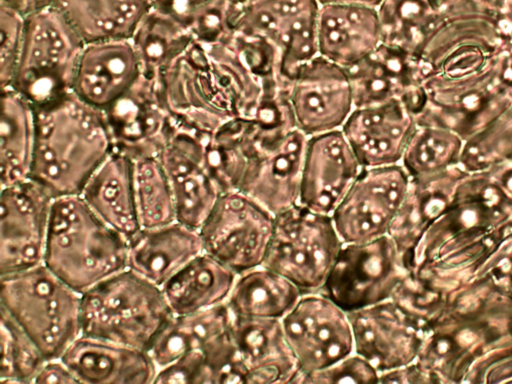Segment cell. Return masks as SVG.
<instances>
[{"label": "cell", "instance_id": "obj_1", "mask_svg": "<svg viewBox=\"0 0 512 384\" xmlns=\"http://www.w3.org/2000/svg\"><path fill=\"white\" fill-rule=\"evenodd\" d=\"M512 237V199L485 172L468 173L444 214L418 243L410 274L445 291L472 280Z\"/></svg>", "mask_w": 512, "mask_h": 384}, {"label": "cell", "instance_id": "obj_2", "mask_svg": "<svg viewBox=\"0 0 512 384\" xmlns=\"http://www.w3.org/2000/svg\"><path fill=\"white\" fill-rule=\"evenodd\" d=\"M31 176L54 198L80 195L115 148L104 111L73 91L36 109Z\"/></svg>", "mask_w": 512, "mask_h": 384}, {"label": "cell", "instance_id": "obj_3", "mask_svg": "<svg viewBox=\"0 0 512 384\" xmlns=\"http://www.w3.org/2000/svg\"><path fill=\"white\" fill-rule=\"evenodd\" d=\"M127 239L106 224L81 195L54 199L43 264L83 293L127 268Z\"/></svg>", "mask_w": 512, "mask_h": 384}, {"label": "cell", "instance_id": "obj_4", "mask_svg": "<svg viewBox=\"0 0 512 384\" xmlns=\"http://www.w3.org/2000/svg\"><path fill=\"white\" fill-rule=\"evenodd\" d=\"M172 316L162 289L129 268L81 294V335L147 352Z\"/></svg>", "mask_w": 512, "mask_h": 384}, {"label": "cell", "instance_id": "obj_5", "mask_svg": "<svg viewBox=\"0 0 512 384\" xmlns=\"http://www.w3.org/2000/svg\"><path fill=\"white\" fill-rule=\"evenodd\" d=\"M0 298L47 359L61 357L82 334L81 293L44 264L1 276Z\"/></svg>", "mask_w": 512, "mask_h": 384}, {"label": "cell", "instance_id": "obj_6", "mask_svg": "<svg viewBox=\"0 0 512 384\" xmlns=\"http://www.w3.org/2000/svg\"><path fill=\"white\" fill-rule=\"evenodd\" d=\"M423 87L426 106L415 121L449 128L465 141L512 104V48L499 49L483 68L465 76L432 74Z\"/></svg>", "mask_w": 512, "mask_h": 384}, {"label": "cell", "instance_id": "obj_7", "mask_svg": "<svg viewBox=\"0 0 512 384\" xmlns=\"http://www.w3.org/2000/svg\"><path fill=\"white\" fill-rule=\"evenodd\" d=\"M85 41L53 4L26 16L11 86L35 109L72 91Z\"/></svg>", "mask_w": 512, "mask_h": 384}, {"label": "cell", "instance_id": "obj_8", "mask_svg": "<svg viewBox=\"0 0 512 384\" xmlns=\"http://www.w3.org/2000/svg\"><path fill=\"white\" fill-rule=\"evenodd\" d=\"M342 246L331 215L296 204L275 215L262 265L287 278L302 294L321 292Z\"/></svg>", "mask_w": 512, "mask_h": 384}, {"label": "cell", "instance_id": "obj_9", "mask_svg": "<svg viewBox=\"0 0 512 384\" xmlns=\"http://www.w3.org/2000/svg\"><path fill=\"white\" fill-rule=\"evenodd\" d=\"M308 136L293 121L259 120V131L238 191L274 215L298 204Z\"/></svg>", "mask_w": 512, "mask_h": 384}, {"label": "cell", "instance_id": "obj_10", "mask_svg": "<svg viewBox=\"0 0 512 384\" xmlns=\"http://www.w3.org/2000/svg\"><path fill=\"white\" fill-rule=\"evenodd\" d=\"M318 0H250L231 2V28L266 40L277 52L282 77L318 53Z\"/></svg>", "mask_w": 512, "mask_h": 384}, {"label": "cell", "instance_id": "obj_11", "mask_svg": "<svg viewBox=\"0 0 512 384\" xmlns=\"http://www.w3.org/2000/svg\"><path fill=\"white\" fill-rule=\"evenodd\" d=\"M407 274L388 235L343 243L321 293L350 313L391 299Z\"/></svg>", "mask_w": 512, "mask_h": 384}, {"label": "cell", "instance_id": "obj_12", "mask_svg": "<svg viewBox=\"0 0 512 384\" xmlns=\"http://www.w3.org/2000/svg\"><path fill=\"white\" fill-rule=\"evenodd\" d=\"M212 134L169 115L158 154L173 192L177 220L197 230L223 193L206 163Z\"/></svg>", "mask_w": 512, "mask_h": 384}, {"label": "cell", "instance_id": "obj_13", "mask_svg": "<svg viewBox=\"0 0 512 384\" xmlns=\"http://www.w3.org/2000/svg\"><path fill=\"white\" fill-rule=\"evenodd\" d=\"M275 215L247 194L223 192L199 229L204 251L237 275L261 266Z\"/></svg>", "mask_w": 512, "mask_h": 384}, {"label": "cell", "instance_id": "obj_14", "mask_svg": "<svg viewBox=\"0 0 512 384\" xmlns=\"http://www.w3.org/2000/svg\"><path fill=\"white\" fill-rule=\"evenodd\" d=\"M409 184L401 164L363 168L331 214L342 242L362 243L388 235Z\"/></svg>", "mask_w": 512, "mask_h": 384}, {"label": "cell", "instance_id": "obj_15", "mask_svg": "<svg viewBox=\"0 0 512 384\" xmlns=\"http://www.w3.org/2000/svg\"><path fill=\"white\" fill-rule=\"evenodd\" d=\"M281 323L298 363V377L324 369L354 352L348 313L321 292L302 294Z\"/></svg>", "mask_w": 512, "mask_h": 384}, {"label": "cell", "instance_id": "obj_16", "mask_svg": "<svg viewBox=\"0 0 512 384\" xmlns=\"http://www.w3.org/2000/svg\"><path fill=\"white\" fill-rule=\"evenodd\" d=\"M54 199L32 178L1 188V276L43 264Z\"/></svg>", "mask_w": 512, "mask_h": 384}, {"label": "cell", "instance_id": "obj_17", "mask_svg": "<svg viewBox=\"0 0 512 384\" xmlns=\"http://www.w3.org/2000/svg\"><path fill=\"white\" fill-rule=\"evenodd\" d=\"M285 92L296 127L308 137L341 129L354 108L347 68L319 54L287 79Z\"/></svg>", "mask_w": 512, "mask_h": 384}, {"label": "cell", "instance_id": "obj_18", "mask_svg": "<svg viewBox=\"0 0 512 384\" xmlns=\"http://www.w3.org/2000/svg\"><path fill=\"white\" fill-rule=\"evenodd\" d=\"M348 317L354 352L367 359L379 373L416 360L422 328L393 299L350 312Z\"/></svg>", "mask_w": 512, "mask_h": 384}, {"label": "cell", "instance_id": "obj_19", "mask_svg": "<svg viewBox=\"0 0 512 384\" xmlns=\"http://www.w3.org/2000/svg\"><path fill=\"white\" fill-rule=\"evenodd\" d=\"M362 170L341 129L308 137L298 204L331 215Z\"/></svg>", "mask_w": 512, "mask_h": 384}, {"label": "cell", "instance_id": "obj_20", "mask_svg": "<svg viewBox=\"0 0 512 384\" xmlns=\"http://www.w3.org/2000/svg\"><path fill=\"white\" fill-rule=\"evenodd\" d=\"M354 107L401 101L416 118L426 105V93L418 61L386 44L347 68Z\"/></svg>", "mask_w": 512, "mask_h": 384}, {"label": "cell", "instance_id": "obj_21", "mask_svg": "<svg viewBox=\"0 0 512 384\" xmlns=\"http://www.w3.org/2000/svg\"><path fill=\"white\" fill-rule=\"evenodd\" d=\"M139 74V57L131 37L86 42L72 91L87 104L106 111L131 89Z\"/></svg>", "mask_w": 512, "mask_h": 384}, {"label": "cell", "instance_id": "obj_22", "mask_svg": "<svg viewBox=\"0 0 512 384\" xmlns=\"http://www.w3.org/2000/svg\"><path fill=\"white\" fill-rule=\"evenodd\" d=\"M416 125L401 101L354 107L341 127L363 168L400 164Z\"/></svg>", "mask_w": 512, "mask_h": 384}, {"label": "cell", "instance_id": "obj_23", "mask_svg": "<svg viewBox=\"0 0 512 384\" xmlns=\"http://www.w3.org/2000/svg\"><path fill=\"white\" fill-rule=\"evenodd\" d=\"M230 330L243 383H295L300 370L281 320L231 314Z\"/></svg>", "mask_w": 512, "mask_h": 384}, {"label": "cell", "instance_id": "obj_24", "mask_svg": "<svg viewBox=\"0 0 512 384\" xmlns=\"http://www.w3.org/2000/svg\"><path fill=\"white\" fill-rule=\"evenodd\" d=\"M468 173L456 165L431 176L410 178L406 198L388 231L408 272L421 238L448 209Z\"/></svg>", "mask_w": 512, "mask_h": 384}, {"label": "cell", "instance_id": "obj_25", "mask_svg": "<svg viewBox=\"0 0 512 384\" xmlns=\"http://www.w3.org/2000/svg\"><path fill=\"white\" fill-rule=\"evenodd\" d=\"M61 358L80 383L149 384L157 373L147 351L85 335L78 337Z\"/></svg>", "mask_w": 512, "mask_h": 384}, {"label": "cell", "instance_id": "obj_26", "mask_svg": "<svg viewBox=\"0 0 512 384\" xmlns=\"http://www.w3.org/2000/svg\"><path fill=\"white\" fill-rule=\"evenodd\" d=\"M127 268L160 288L204 252L199 230L178 220L155 228H140L127 239Z\"/></svg>", "mask_w": 512, "mask_h": 384}, {"label": "cell", "instance_id": "obj_27", "mask_svg": "<svg viewBox=\"0 0 512 384\" xmlns=\"http://www.w3.org/2000/svg\"><path fill=\"white\" fill-rule=\"evenodd\" d=\"M381 43L377 8L353 4L320 5L317 21L319 55L349 68Z\"/></svg>", "mask_w": 512, "mask_h": 384}, {"label": "cell", "instance_id": "obj_28", "mask_svg": "<svg viewBox=\"0 0 512 384\" xmlns=\"http://www.w3.org/2000/svg\"><path fill=\"white\" fill-rule=\"evenodd\" d=\"M231 313L226 303L199 312L173 315L148 353L157 370L182 355L200 351L205 361L232 345Z\"/></svg>", "mask_w": 512, "mask_h": 384}, {"label": "cell", "instance_id": "obj_29", "mask_svg": "<svg viewBox=\"0 0 512 384\" xmlns=\"http://www.w3.org/2000/svg\"><path fill=\"white\" fill-rule=\"evenodd\" d=\"M106 224L126 239L139 229L134 188V162L114 148L86 183L81 194Z\"/></svg>", "mask_w": 512, "mask_h": 384}, {"label": "cell", "instance_id": "obj_30", "mask_svg": "<svg viewBox=\"0 0 512 384\" xmlns=\"http://www.w3.org/2000/svg\"><path fill=\"white\" fill-rule=\"evenodd\" d=\"M237 274L207 252H203L162 287L173 315L206 310L226 302Z\"/></svg>", "mask_w": 512, "mask_h": 384}, {"label": "cell", "instance_id": "obj_31", "mask_svg": "<svg viewBox=\"0 0 512 384\" xmlns=\"http://www.w3.org/2000/svg\"><path fill=\"white\" fill-rule=\"evenodd\" d=\"M1 188L31 176L36 145V109L12 87L1 88Z\"/></svg>", "mask_w": 512, "mask_h": 384}, {"label": "cell", "instance_id": "obj_32", "mask_svg": "<svg viewBox=\"0 0 512 384\" xmlns=\"http://www.w3.org/2000/svg\"><path fill=\"white\" fill-rule=\"evenodd\" d=\"M86 42L132 37L151 0H53Z\"/></svg>", "mask_w": 512, "mask_h": 384}, {"label": "cell", "instance_id": "obj_33", "mask_svg": "<svg viewBox=\"0 0 512 384\" xmlns=\"http://www.w3.org/2000/svg\"><path fill=\"white\" fill-rule=\"evenodd\" d=\"M301 295L291 281L261 265L237 275L225 303L234 316L281 320Z\"/></svg>", "mask_w": 512, "mask_h": 384}, {"label": "cell", "instance_id": "obj_34", "mask_svg": "<svg viewBox=\"0 0 512 384\" xmlns=\"http://www.w3.org/2000/svg\"><path fill=\"white\" fill-rule=\"evenodd\" d=\"M377 11L382 43L415 59L443 19L440 0H383Z\"/></svg>", "mask_w": 512, "mask_h": 384}, {"label": "cell", "instance_id": "obj_35", "mask_svg": "<svg viewBox=\"0 0 512 384\" xmlns=\"http://www.w3.org/2000/svg\"><path fill=\"white\" fill-rule=\"evenodd\" d=\"M463 145L449 128L416 122L400 164L410 178L431 176L459 165Z\"/></svg>", "mask_w": 512, "mask_h": 384}, {"label": "cell", "instance_id": "obj_36", "mask_svg": "<svg viewBox=\"0 0 512 384\" xmlns=\"http://www.w3.org/2000/svg\"><path fill=\"white\" fill-rule=\"evenodd\" d=\"M133 162L140 228H155L177 221L173 192L158 156H139Z\"/></svg>", "mask_w": 512, "mask_h": 384}, {"label": "cell", "instance_id": "obj_37", "mask_svg": "<svg viewBox=\"0 0 512 384\" xmlns=\"http://www.w3.org/2000/svg\"><path fill=\"white\" fill-rule=\"evenodd\" d=\"M0 383H33L46 357L26 332L1 309Z\"/></svg>", "mask_w": 512, "mask_h": 384}, {"label": "cell", "instance_id": "obj_38", "mask_svg": "<svg viewBox=\"0 0 512 384\" xmlns=\"http://www.w3.org/2000/svg\"><path fill=\"white\" fill-rule=\"evenodd\" d=\"M511 158L512 119L504 112L464 141L459 165L469 173H477Z\"/></svg>", "mask_w": 512, "mask_h": 384}, {"label": "cell", "instance_id": "obj_39", "mask_svg": "<svg viewBox=\"0 0 512 384\" xmlns=\"http://www.w3.org/2000/svg\"><path fill=\"white\" fill-rule=\"evenodd\" d=\"M26 16L20 10L0 2V82L11 86L21 53Z\"/></svg>", "mask_w": 512, "mask_h": 384}, {"label": "cell", "instance_id": "obj_40", "mask_svg": "<svg viewBox=\"0 0 512 384\" xmlns=\"http://www.w3.org/2000/svg\"><path fill=\"white\" fill-rule=\"evenodd\" d=\"M379 375L367 359L353 352L324 369L300 375L295 383H378Z\"/></svg>", "mask_w": 512, "mask_h": 384}, {"label": "cell", "instance_id": "obj_41", "mask_svg": "<svg viewBox=\"0 0 512 384\" xmlns=\"http://www.w3.org/2000/svg\"><path fill=\"white\" fill-rule=\"evenodd\" d=\"M476 276L487 278L497 288L512 296V237L490 256Z\"/></svg>", "mask_w": 512, "mask_h": 384}, {"label": "cell", "instance_id": "obj_42", "mask_svg": "<svg viewBox=\"0 0 512 384\" xmlns=\"http://www.w3.org/2000/svg\"><path fill=\"white\" fill-rule=\"evenodd\" d=\"M213 1L215 0H151L150 8L173 18L189 30L201 9Z\"/></svg>", "mask_w": 512, "mask_h": 384}, {"label": "cell", "instance_id": "obj_43", "mask_svg": "<svg viewBox=\"0 0 512 384\" xmlns=\"http://www.w3.org/2000/svg\"><path fill=\"white\" fill-rule=\"evenodd\" d=\"M489 13L500 47L512 48V0H492Z\"/></svg>", "mask_w": 512, "mask_h": 384}, {"label": "cell", "instance_id": "obj_44", "mask_svg": "<svg viewBox=\"0 0 512 384\" xmlns=\"http://www.w3.org/2000/svg\"><path fill=\"white\" fill-rule=\"evenodd\" d=\"M33 383H80L61 357L46 359Z\"/></svg>", "mask_w": 512, "mask_h": 384}, {"label": "cell", "instance_id": "obj_45", "mask_svg": "<svg viewBox=\"0 0 512 384\" xmlns=\"http://www.w3.org/2000/svg\"><path fill=\"white\" fill-rule=\"evenodd\" d=\"M378 383H433L430 375L416 362L382 372Z\"/></svg>", "mask_w": 512, "mask_h": 384}, {"label": "cell", "instance_id": "obj_46", "mask_svg": "<svg viewBox=\"0 0 512 384\" xmlns=\"http://www.w3.org/2000/svg\"><path fill=\"white\" fill-rule=\"evenodd\" d=\"M483 172L498 189L512 199V158Z\"/></svg>", "mask_w": 512, "mask_h": 384}, {"label": "cell", "instance_id": "obj_47", "mask_svg": "<svg viewBox=\"0 0 512 384\" xmlns=\"http://www.w3.org/2000/svg\"><path fill=\"white\" fill-rule=\"evenodd\" d=\"M0 2L11 5L25 15H28L34 11L51 5L53 0H0Z\"/></svg>", "mask_w": 512, "mask_h": 384}, {"label": "cell", "instance_id": "obj_48", "mask_svg": "<svg viewBox=\"0 0 512 384\" xmlns=\"http://www.w3.org/2000/svg\"><path fill=\"white\" fill-rule=\"evenodd\" d=\"M442 5L487 9L492 0H440Z\"/></svg>", "mask_w": 512, "mask_h": 384}, {"label": "cell", "instance_id": "obj_49", "mask_svg": "<svg viewBox=\"0 0 512 384\" xmlns=\"http://www.w3.org/2000/svg\"><path fill=\"white\" fill-rule=\"evenodd\" d=\"M383 0H318L320 5L326 4H353L378 8Z\"/></svg>", "mask_w": 512, "mask_h": 384}, {"label": "cell", "instance_id": "obj_50", "mask_svg": "<svg viewBox=\"0 0 512 384\" xmlns=\"http://www.w3.org/2000/svg\"><path fill=\"white\" fill-rule=\"evenodd\" d=\"M506 115L512 119V104L505 111Z\"/></svg>", "mask_w": 512, "mask_h": 384}, {"label": "cell", "instance_id": "obj_51", "mask_svg": "<svg viewBox=\"0 0 512 384\" xmlns=\"http://www.w3.org/2000/svg\"><path fill=\"white\" fill-rule=\"evenodd\" d=\"M231 2H234V3H245L247 1H250V0H230Z\"/></svg>", "mask_w": 512, "mask_h": 384}]
</instances>
